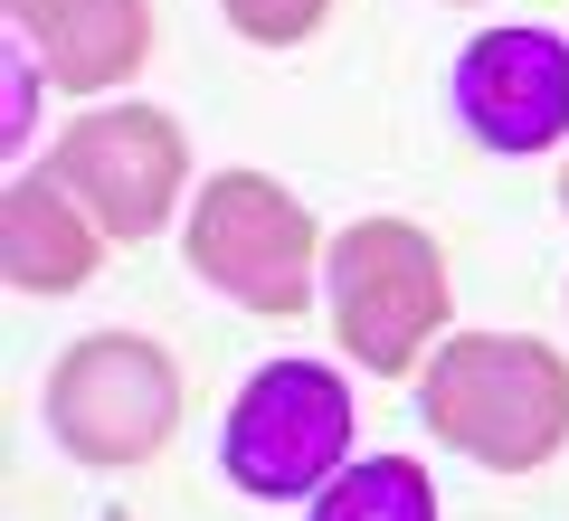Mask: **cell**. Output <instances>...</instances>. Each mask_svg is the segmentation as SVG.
<instances>
[{
  "label": "cell",
  "instance_id": "obj_1",
  "mask_svg": "<svg viewBox=\"0 0 569 521\" xmlns=\"http://www.w3.org/2000/svg\"><path fill=\"white\" fill-rule=\"evenodd\" d=\"M418 427L493 474H531L569 445V361L531 332H456L418 370Z\"/></svg>",
  "mask_w": 569,
  "mask_h": 521
},
{
  "label": "cell",
  "instance_id": "obj_2",
  "mask_svg": "<svg viewBox=\"0 0 569 521\" xmlns=\"http://www.w3.org/2000/svg\"><path fill=\"white\" fill-rule=\"evenodd\" d=\"M323 275H332V332L370 380H408L427 361V341L447 332V303H456L447 257L408 219H351L332 238Z\"/></svg>",
  "mask_w": 569,
  "mask_h": 521
},
{
  "label": "cell",
  "instance_id": "obj_3",
  "mask_svg": "<svg viewBox=\"0 0 569 521\" xmlns=\"http://www.w3.org/2000/svg\"><path fill=\"white\" fill-rule=\"evenodd\" d=\"M190 275L219 284L247 313L295 322L313 303V265H323V238H313V209L295 200L266 171H219V181L190 200Z\"/></svg>",
  "mask_w": 569,
  "mask_h": 521
},
{
  "label": "cell",
  "instance_id": "obj_4",
  "mask_svg": "<svg viewBox=\"0 0 569 521\" xmlns=\"http://www.w3.org/2000/svg\"><path fill=\"white\" fill-rule=\"evenodd\" d=\"M219 464L257 502H305L351 464V380L323 361H266L219 427Z\"/></svg>",
  "mask_w": 569,
  "mask_h": 521
},
{
  "label": "cell",
  "instance_id": "obj_5",
  "mask_svg": "<svg viewBox=\"0 0 569 521\" xmlns=\"http://www.w3.org/2000/svg\"><path fill=\"white\" fill-rule=\"evenodd\" d=\"M48 427L77 464H142L162 455L181 427V370L142 332H86L58 370H48Z\"/></svg>",
  "mask_w": 569,
  "mask_h": 521
},
{
  "label": "cell",
  "instance_id": "obj_6",
  "mask_svg": "<svg viewBox=\"0 0 569 521\" xmlns=\"http://www.w3.org/2000/svg\"><path fill=\"white\" fill-rule=\"evenodd\" d=\"M77 209L104 228L114 247H142L162 238V219L181 209V181H190V142L162 104H104V114H77L48 161Z\"/></svg>",
  "mask_w": 569,
  "mask_h": 521
},
{
  "label": "cell",
  "instance_id": "obj_7",
  "mask_svg": "<svg viewBox=\"0 0 569 521\" xmlns=\"http://www.w3.org/2000/svg\"><path fill=\"white\" fill-rule=\"evenodd\" d=\"M456 114L485 152H550L569 133V39L560 29H475L456 58Z\"/></svg>",
  "mask_w": 569,
  "mask_h": 521
},
{
  "label": "cell",
  "instance_id": "obj_8",
  "mask_svg": "<svg viewBox=\"0 0 569 521\" xmlns=\"http://www.w3.org/2000/svg\"><path fill=\"white\" fill-rule=\"evenodd\" d=\"M10 29L48 67L58 96H104L152 58V10L142 0H10Z\"/></svg>",
  "mask_w": 569,
  "mask_h": 521
},
{
  "label": "cell",
  "instance_id": "obj_9",
  "mask_svg": "<svg viewBox=\"0 0 569 521\" xmlns=\"http://www.w3.org/2000/svg\"><path fill=\"white\" fill-rule=\"evenodd\" d=\"M104 257V228L77 209V190L58 171H20L0 200V265L20 294H77Z\"/></svg>",
  "mask_w": 569,
  "mask_h": 521
},
{
  "label": "cell",
  "instance_id": "obj_10",
  "mask_svg": "<svg viewBox=\"0 0 569 521\" xmlns=\"http://www.w3.org/2000/svg\"><path fill=\"white\" fill-rule=\"evenodd\" d=\"M313 521H437V483L418 455H361L313 493Z\"/></svg>",
  "mask_w": 569,
  "mask_h": 521
},
{
  "label": "cell",
  "instance_id": "obj_11",
  "mask_svg": "<svg viewBox=\"0 0 569 521\" xmlns=\"http://www.w3.org/2000/svg\"><path fill=\"white\" fill-rule=\"evenodd\" d=\"M219 10H228V29H238V39H257V48H295V39H313V29H323L332 0H219Z\"/></svg>",
  "mask_w": 569,
  "mask_h": 521
},
{
  "label": "cell",
  "instance_id": "obj_12",
  "mask_svg": "<svg viewBox=\"0 0 569 521\" xmlns=\"http://www.w3.org/2000/svg\"><path fill=\"white\" fill-rule=\"evenodd\" d=\"M29 67H39V58H20V67H10V142L29 133V96H39V77H29Z\"/></svg>",
  "mask_w": 569,
  "mask_h": 521
},
{
  "label": "cell",
  "instance_id": "obj_13",
  "mask_svg": "<svg viewBox=\"0 0 569 521\" xmlns=\"http://www.w3.org/2000/svg\"><path fill=\"white\" fill-rule=\"evenodd\" d=\"M560 209H569V171H560Z\"/></svg>",
  "mask_w": 569,
  "mask_h": 521
}]
</instances>
